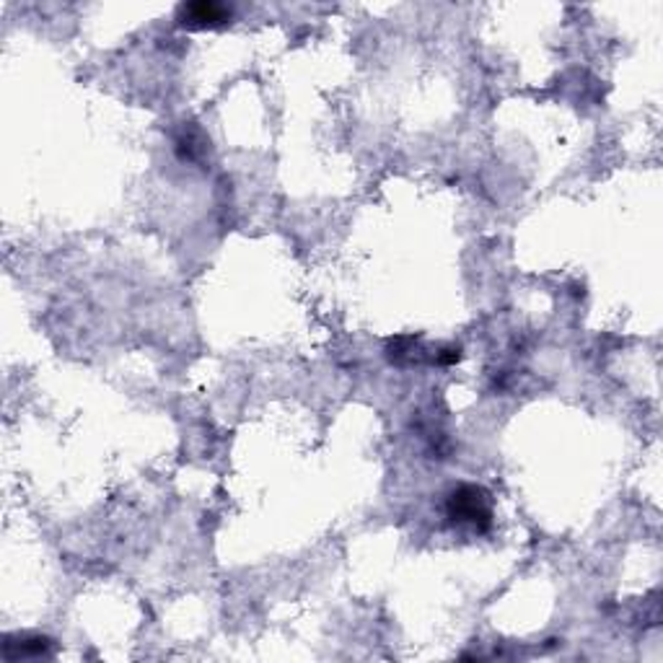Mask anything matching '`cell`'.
Segmentation results:
<instances>
[{
	"instance_id": "6da1fadb",
	"label": "cell",
	"mask_w": 663,
	"mask_h": 663,
	"mask_svg": "<svg viewBox=\"0 0 663 663\" xmlns=\"http://www.w3.org/2000/svg\"><path fill=\"white\" fill-rule=\"evenodd\" d=\"M446 515L452 524L488 532L492 526V503L488 490L480 485H459L446 500Z\"/></svg>"
},
{
	"instance_id": "7a4b0ae2",
	"label": "cell",
	"mask_w": 663,
	"mask_h": 663,
	"mask_svg": "<svg viewBox=\"0 0 663 663\" xmlns=\"http://www.w3.org/2000/svg\"><path fill=\"white\" fill-rule=\"evenodd\" d=\"M233 19V11L224 3L200 0V3H182L176 9V21L184 29H216L226 26Z\"/></svg>"
}]
</instances>
